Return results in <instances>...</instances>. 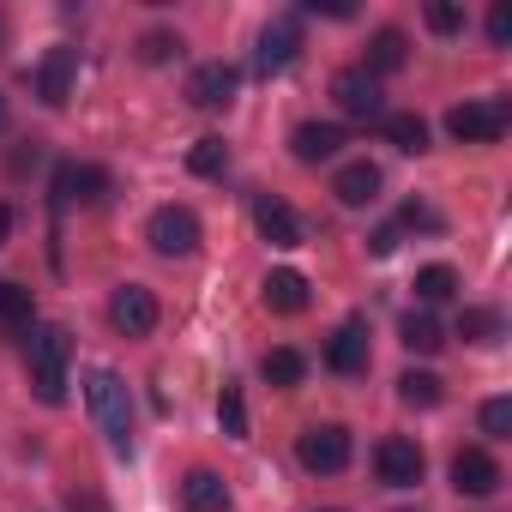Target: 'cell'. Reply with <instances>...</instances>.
<instances>
[{
	"label": "cell",
	"instance_id": "e0dca14e",
	"mask_svg": "<svg viewBox=\"0 0 512 512\" xmlns=\"http://www.w3.org/2000/svg\"><path fill=\"white\" fill-rule=\"evenodd\" d=\"M332 193H338V205H350V211H362V205H374L380 199V169L362 157V163H344L338 169V181H332Z\"/></svg>",
	"mask_w": 512,
	"mask_h": 512
},
{
	"label": "cell",
	"instance_id": "ba28073f",
	"mask_svg": "<svg viewBox=\"0 0 512 512\" xmlns=\"http://www.w3.org/2000/svg\"><path fill=\"white\" fill-rule=\"evenodd\" d=\"M374 470H380L386 488H416V482H422V446L404 440V434H386V440L374 446Z\"/></svg>",
	"mask_w": 512,
	"mask_h": 512
},
{
	"label": "cell",
	"instance_id": "52a82bcc",
	"mask_svg": "<svg viewBox=\"0 0 512 512\" xmlns=\"http://www.w3.org/2000/svg\"><path fill=\"white\" fill-rule=\"evenodd\" d=\"M332 97L350 121H386V97H380V79H368L362 67H344L332 79Z\"/></svg>",
	"mask_w": 512,
	"mask_h": 512
},
{
	"label": "cell",
	"instance_id": "d6986e66",
	"mask_svg": "<svg viewBox=\"0 0 512 512\" xmlns=\"http://www.w3.org/2000/svg\"><path fill=\"white\" fill-rule=\"evenodd\" d=\"M181 500H187V512H229V482L217 476V470H187V482H181Z\"/></svg>",
	"mask_w": 512,
	"mask_h": 512
},
{
	"label": "cell",
	"instance_id": "3957f363",
	"mask_svg": "<svg viewBox=\"0 0 512 512\" xmlns=\"http://www.w3.org/2000/svg\"><path fill=\"white\" fill-rule=\"evenodd\" d=\"M145 241L163 260H187V253H199V217L187 205H157L151 223H145Z\"/></svg>",
	"mask_w": 512,
	"mask_h": 512
},
{
	"label": "cell",
	"instance_id": "d590c367",
	"mask_svg": "<svg viewBox=\"0 0 512 512\" xmlns=\"http://www.w3.org/2000/svg\"><path fill=\"white\" fill-rule=\"evenodd\" d=\"M7 235H13V211L0 205V247H7Z\"/></svg>",
	"mask_w": 512,
	"mask_h": 512
},
{
	"label": "cell",
	"instance_id": "7402d4cb",
	"mask_svg": "<svg viewBox=\"0 0 512 512\" xmlns=\"http://www.w3.org/2000/svg\"><path fill=\"white\" fill-rule=\"evenodd\" d=\"M452 296H458V272H452V266H422V272H416V302H422V308L452 302Z\"/></svg>",
	"mask_w": 512,
	"mask_h": 512
},
{
	"label": "cell",
	"instance_id": "8fae6325",
	"mask_svg": "<svg viewBox=\"0 0 512 512\" xmlns=\"http://www.w3.org/2000/svg\"><path fill=\"white\" fill-rule=\"evenodd\" d=\"M253 229H260L272 247H302V217L278 193H253Z\"/></svg>",
	"mask_w": 512,
	"mask_h": 512
},
{
	"label": "cell",
	"instance_id": "484cf974",
	"mask_svg": "<svg viewBox=\"0 0 512 512\" xmlns=\"http://www.w3.org/2000/svg\"><path fill=\"white\" fill-rule=\"evenodd\" d=\"M398 398H404L410 410H434L446 392H440V374H416V368H410V374L398 380Z\"/></svg>",
	"mask_w": 512,
	"mask_h": 512
},
{
	"label": "cell",
	"instance_id": "f35d334b",
	"mask_svg": "<svg viewBox=\"0 0 512 512\" xmlns=\"http://www.w3.org/2000/svg\"><path fill=\"white\" fill-rule=\"evenodd\" d=\"M326 512H338V506H326Z\"/></svg>",
	"mask_w": 512,
	"mask_h": 512
},
{
	"label": "cell",
	"instance_id": "f1b7e54d",
	"mask_svg": "<svg viewBox=\"0 0 512 512\" xmlns=\"http://www.w3.org/2000/svg\"><path fill=\"white\" fill-rule=\"evenodd\" d=\"M175 55H181V37H175V31H145V37H139V61H145V67H163V61H175Z\"/></svg>",
	"mask_w": 512,
	"mask_h": 512
},
{
	"label": "cell",
	"instance_id": "6da1fadb",
	"mask_svg": "<svg viewBox=\"0 0 512 512\" xmlns=\"http://www.w3.org/2000/svg\"><path fill=\"white\" fill-rule=\"evenodd\" d=\"M67 362H73V332L67 326H31L25 332V374L43 404L67 398Z\"/></svg>",
	"mask_w": 512,
	"mask_h": 512
},
{
	"label": "cell",
	"instance_id": "ac0fdd59",
	"mask_svg": "<svg viewBox=\"0 0 512 512\" xmlns=\"http://www.w3.org/2000/svg\"><path fill=\"white\" fill-rule=\"evenodd\" d=\"M404 61H410V37L386 25V31L368 37V61H362V73H368V79H386V73H398Z\"/></svg>",
	"mask_w": 512,
	"mask_h": 512
},
{
	"label": "cell",
	"instance_id": "1f68e13d",
	"mask_svg": "<svg viewBox=\"0 0 512 512\" xmlns=\"http://www.w3.org/2000/svg\"><path fill=\"white\" fill-rule=\"evenodd\" d=\"M488 43H494V49H506V43H512V13H506V7H494V13H488Z\"/></svg>",
	"mask_w": 512,
	"mask_h": 512
},
{
	"label": "cell",
	"instance_id": "74e56055",
	"mask_svg": "<svg viewBox=\"0 0 512 512\" xmlns=\"http://www.w3.org/2000/svg\"><path fill=\"white\" fill-rule=\"evenodd\" d=\"M0 127H7V97H0Z\"/></svg>",
	"mask_w": 512,
	"mask_h": 512
},
{
	"label": "cell",
	"instance_id": "7c38bea8",
	"mask_svg": "<svg viewBox=\"0 0 512 512\" xmlns=\"http://www.w3.org/2000/svg\"><path fill=\"white\" fill-rule=\"evenodd\" d=\"M235 91H241V73H235L229 61H205V67H193V79H187V97H193L199 109H229Z\"/></svg>",
	"mask_w": 512,
	"mask_h": 512
},
{
	"label": "cell",
	"instance_id": "4fadbf2b",
	"mask_svg": "<svg viewBox=\"0 0 512 512\" xmlns=\"http://www.w3.org/2000/svg\"><path fill=\"white\" fill-rule=\"evenodd\" d=\"M452 488L470 494V500H488V494L500 488V464H494L482 446H464V452L452 458Z\"/></svg>",
	"mask_w": 512,
	"mask_h": 512
},
{
	"label": "cell",
	"instance_id": "8d00e7d4",
	"mask_svg": "<svg viewBox=\"0 0 512 512\" xmlns=\"http://www.w3.org/2000/svg\"><path fill=\"white\" fill-rule=\"evenodd\" d=\"M7 290H13V284H0V320H7Z\"/></svg>",
	"mask_w": 512,
	"mask_h": 512
},
{
	"label": "cell",
	"instance_id": "8992f818",
	"mask_svg": "<svg viewBox=\"0 0 512 512\" xmlns=\"http://www.w3.org/2000/svg\"><path fill=\"white\" fill-rule=\"evenodd\" d=\"M157 320H163V308H157V296H151L145 284H121V290L109 296V326H115L121 338H151Z\"/></svg>",
	"mask_w": 512,
	"mask_h": 512
},
{
	"label": "cell",
	"instance_id": "5b68a950",
	"mask_svg": "<svg viewBox=\"0 0 512 512\" xmlns=\"http://www.w3.org/2000/svg\"><path fill=\"white\" fill-rule=\"evenodd\" d=\"M506 121H512V109H506L500 97H488V103H458V109L446 115V133H452L458 145H494V139L506 133Z\"/></svg>",
	"mask_w": 512,
	"mask_h": 512
},
{
	"label": "cell",
	"instance_id": "7a4b0ae2",
	"mask_svg": "<svg viewBox=\"0 0 512 512\" xmlns=\"http://www.w3.org/2000/svg\"><path fill=\"white\" fill-rule=\"evenodd\" d=\"M85 398H91V416H97L109 452L133 458V398H127V380L115 368H91L85 374Z\"/></svg>",
	"mask_w": 512,
	"mask_h": 512
},
{
	"label": "cell",
	"instance_id": "277c9868",
	"mask_svg": "<svg viewBox=\"0 0 512 512\" xmlns=\"http://www.w3.org/2000/svg\"><path fill=\"white\" fill-rule=\"evenodd\" d=\"M296 458H302L308 476H338V470L350 464V428H338V422H314V428H302Z\"/></svg>",
	"mask_w": 512,
	"mask_h": 512
},
{
	"label": "cell",
	"instance_id": "603a6c76",
	"mask_svg": "<svg viewBox=\"0 0 512 512\" xmlns=\"http://www.w3.org/2000/svg\"><path fill=\"white\" fill-rule=\"evenodd\" d=\"M260 374H266V386H278V392H290V386H302V374H308V362H302L296 350H266V362H260Z\"/></svg>",
	"mask_w": 512,
	"mask_h": 512
},
{
	"label": "cell",
	"instance_id": "4dcf8cb0",
	"mask_svg": "<svg viewBox=\"0 0 512 512\" xmlns=\"http://www.w3.org/2000/svg\"><path fill=\"white\" fill-rule=\"evenodd\" d=\"M422 25H428L434 37H452V31H464V13H458V7H440V0H434V7L422 13Z\"/></svg>",
	"mask_w": 512,
	"mask_h": 512
},
{
	"label": "cell",
	"instance_id": "4316f807",
	"mask_svg": "<svg viewBox=\"0 0 512 512\" xmlns=\"http://www.w3.org/2000/svg\"><path fill=\"white\" fill-rule=\"evenodd\" d=\"M187 169H193V175H223V169H229V145H223L217 133H205V139L187 151Z\"/></svg>",
	"mask_w": 512,
	"mask_h": 512
},
{
	"label": "cell",
	"instance_id": "f546056e",
	"mask_svg": "<svg viewBox=\"0 0 512 512\" xmlns=\"http://www.w3.org/2000/svg\"><path fill=\"white\" fill-rule=\"evenodd\" d=\"M482 434L488 440H512V398H488L482 404Z\"/></svg>",
	"mask_w": 512,
	"mask_h": 512
},
{
	"label": "cell",
	"instance_id": "30bf717a",
	"mask_svg": "<svg viewBox=\"0 0 512 512\" xmlns=\"http://www.w3.org/2000/svg\"><path fill=\"white\" fill-rule=\"evenodd\" d=\"M109 193V175L97 163H61L55 169V211H73V205H97Z\"/></svg>",
	"mask_w": 512,
	"mask_h": 512
},
{
	"label": "cell",
	"instance_id": "9a60e30c",
	"mask_svg": "<svg viewBox=\"0 0 512 512\" xmlns=\"http://www.w3.org/2000/svg\"><path fill=\"white\" fill-rule=\"evenodd\" d=\"M326 368H332V374H362V368H368V326H362V320H344V326L332 332Z\"/></svg>",
	"mask_w": 512,
	"mask_h": 512
},
{
	"label": "cell",
	"instance_id": "cb8c5ba5",
	"mask_svg": "<svg viewBox=\"0 0 512 512\" xmlns=\"http://www.w3.org/2000/svg\"><path fill=\"white\" fill-rule=\"evenodd\" d=\"M217 422H223L229 440H247V398H241L235 380H223V392H217Z\"/></svg>",
	"mask_w": 512,
	"mask_h": 512
},
{
	"label": "cell",
	"instance_id": "e575fe53",
	"mask_svg": "<svg viewBox=\"0 0 512 512\" xmlns=\"http://www.w3.org/2000/svg\"><path fill=\"white\" fill-rule=\"evenodd\" d=\"M374 253H392L398 247V223H386V229H374V241H368Z\"/></svg>",
	"mask_w": 512,
	"mask_h": 512
},
{
	"label": "cell",
	"instance_id": "5bb4252c",
	"mask_svg": "<svg viewBox=\"0 0 512 512\" xmlns=\"http://www.w3.org/2000/svg\"><path fill=\"white\" fill-rule=\"evenodd\" d=\"M73 79H79V49H49V61H43V73H37V97L49 103V109H61L67 97H73Z\"/></svg>",
	"mask_w": 512,
	"mask_h": 512
},
{
	"label": "cell",
	"instance_id": "9c48e42d",
	"mask_svg": "<svg viewBox=\"0 0 512 512\" xmlns=\"http://www.w3.org/2000/svg\"><path fill=\"white\" fill-rule=\"evenodd\" d=\"M296 55H302V25H296V19H272V25L260 31L253 67L272 79V73H290V67H296Z\"/></svg>",
	"mask_w": 512,
	"mask_h": 512
},
{
	"label": "cell",
	"instance_id": "2e32d148",
	"mask_svg": "<svg viewBox=\"0 0 512 512\" xmlns=\"http://www.w3.org/2000/svg\"><path fill=\"white\" fill-rule=\"evenodd\" d=\"M290 151H296V163H326V157L344 151V127H332V121H302V127L290 133Z\"/></svg>",
	"mask_w": 512,
	"mask_h": 512
},
{
	"label": "cell",
	"instance_id": "ffe728a7",
	"mask_svg": "<svg viewBox=\"0 0 512 512\" xmlns=\"http://www.w3.org/2000/svg\"><path fill=\"white\" fill-rule=\"evenodd\" d=\"M260 296H266L272 314H302V308H308V278L284 266V272H272V278L260 284Z\"/></svg>",
	"mask_w": 512,
	"mask_h": 512
},
{
	"label": "cell",
	"instance_id": "d4e9b609",
	"mask_svg": "<svg viewBox=\"0 0 512 512\" xmlns=\"http://www.w3.org/2000/svg\"><path fill=\"white\" fill-rule=\"evenodd\" d=\"M380 127H386V139H392L398 151H428V121H422V115H386Z\"/></svg>",
	"mask_w": 512,
	"mask_h": 512
},
{
	"label": "cell",
	"instance_id": "83f0119b",
	"mask_svg": "<svg viewBox=\"0 0 512 512\" xmlns=\"http://www.w3.org/2000/svg\"><path fill=\"white\" fill-rule=\"evenodd\" d=\"M458 338H470V344H500V314H494V308H464Z\"/></svg>",
	"mask_w": 512,
	"mask_h": 512
},
{
	"label": "cell",
	"instance_id": "d6a6232c",
	"mask_svg": "<svg viewBox=\"0 0 512 512\" xmlns=\"http://www.w3.org/2000/svg\"><path fill=\"white\" fill-rule=\"evenodd\" d=\"M308 13H326V19H350L356 7H350V0H308Z\"/></svg>",
	"mask_w": 512,
	"mask_h": 512
},
{
	"label": "cell",
	"instance_id": "836d02e7",
	"mask_svg": "<svg viewBox=\"0 0 512 512\" xmlns=\"http://www.w3.org/2000/svg\"><path fill=\"white\" fill-rule=\"evenodd\" d=\"M404 223H410V229H434V211H428V205H404Z\"/></svg>",
	"mask_w": 512,
	"mask_h": 512
},
{
	"label": "cell",
	"instance_id": "44dd1931",
	"mask_svg": "<svg viewBox=\"0 0 512 512\" xmlns=\"http://www.w3.org/2000/svg\"><path fill=\"white\" fill-rule=\"evenodd\" d=\"M398 338H404V350H416V356H434V350L446 344V332H440V320H434L428 308H410V314L398 320Z\"/></svg>",
	"mask_w": 512,
	"mask_h": 512
}]
</instances>
